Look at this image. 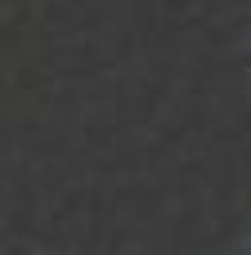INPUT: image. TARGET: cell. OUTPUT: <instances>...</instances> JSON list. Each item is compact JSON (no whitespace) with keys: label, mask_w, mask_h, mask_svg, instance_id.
Returning a JSON list of instances; mask_svg holds the SVG:
<instances>
[{"label":"cell","mask_w":251,"mask_h":255,"mask_svg":"<svg viewBox=\"0 0 251 255\" xmlns=\"http://www.w3.org/2000/svg\"><path fill=\"white\" fill-rule=\"evenodd\" d=\"M13 255H36V251H13Z\"/></svg>","instance_id":"6da1fadb"}]
</instances>
